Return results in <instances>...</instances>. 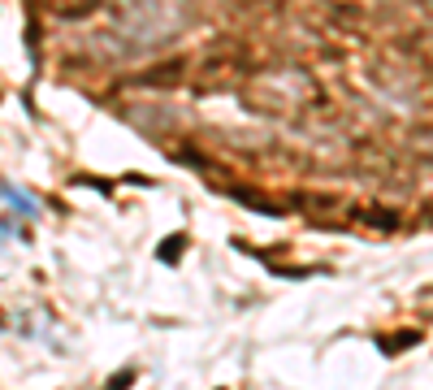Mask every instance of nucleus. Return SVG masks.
Masks as SVG:
<instances>
[{
    "label": "nucleus",
    "mask_w": 433,
    "mask_h": 390,
    "mask_svg": "<svg viewBox=\"0 0 433 390\" xmlns=\"http://www.w3.org/2000/svg\"><path fill=\"white\" fill-rule=\"evenodd\" d=\"M5 204H9V208H18L22 217H35V204H31L22 191H14V183H5Z\"/></svg>",
    "instance_id": "obj_1"
},
{
    "label": "nucleus",
    "mask_w": 433,
    "mask_h": 390,
    "mask_svg": "<svg viewBox=\"0 0 433 390\" xmlns=\"http://www.w3.org/2000/svg\"><path fill=\"white\" fill-rule=\"evenodd\" d=\"M178 243H182V239H169V243H165V252H160V256H165V260H178Z\"/></svg>",
    "instance_id": "obj_2"
}]
</instances>
